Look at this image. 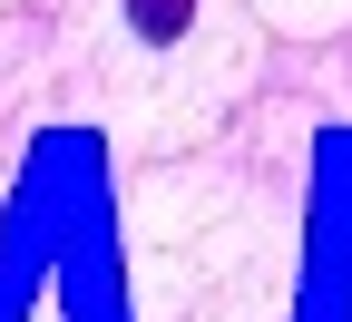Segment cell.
<instances>
[{
    "mask_svg": "<svg viewBox=\"0 0 352 322\" xmlns=\"http://www.w3.org/2000/svg\"><path fill=\"white\" fill-rule=\"evenodd\" d=\"M127 30H138L147 49H166V39L196 30V0H127Z\"/></svg>",
    "mask_w": 352,
    "mask_h": 322,
    "instance_id": "1",
    "label": "cell"
}]
</instances>
